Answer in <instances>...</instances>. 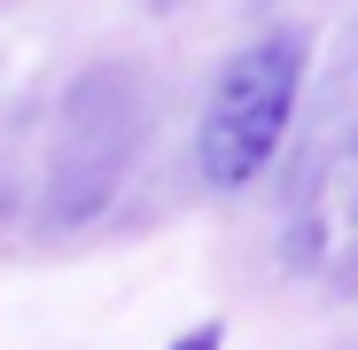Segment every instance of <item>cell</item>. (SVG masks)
<instances>
[{
	"instance_id": "7a4b0ae2",
	"label": "cell",
	"mask_w": 358,
	"mask_h": 350,
	"mask_svg": "<svg viewBox=\"0 0 358 350\" xmlns=\"http://www.w3.org/2000/svg\"><path fill=\"white\" fill-rule=\"evenodd\" d=\"M288 249L312 280L358 288V125L312 163V180L296 187L288 210Z\"/></svg>"
},
{
	"instance_id": "6da1fadb",
	"label": "cell",
	"mask_w": 358,
	"mask_h": 350,
	"mask_svg": "<svg viewBox=\"0 0 358 350\" xmlns=\"http://www.w3.org/2000/svg\"><path fill=\"white\" fill-rule=\"evenodd\" d=\"M304 63H312V39L296 24L257 31L250 47L226 54V71L210 78V101H203V125H195V163L218 195L250 187L273 163L288 117H296V94H304Z\"/></svg>"
}]
</instances>
